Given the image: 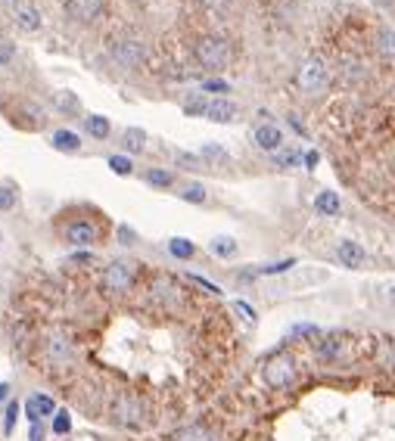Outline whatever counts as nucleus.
Masks as SVG:
<instances>
[{"label": "nucleus", "mask_w": 395, "mask_h": 441, "mask_svg": "<svg viewBox=\"0 0 395 441\" xmlns=\"http://www.w3.org/2000/svg\"><path fill=\"white\" fill-rule=\"evenodd\" d=\"M296 84H299V90L305 93V97H320V93L327 90V84H330V68H327V62L318 59V56L305 59L299 66V72H296Z\"/></svg>", "instance_id": "obj_1"}, {"label": "nucleus", "mask_w": 395, "mask_h": 441, "mask_svg": "<svg viewBox=\"0 0 395 441\" xmlns=\"http://www.w3.org/2000/svg\"><path fill=\"white\" fill-rule=\"evenodd\" d=\"M296 376H299L296 360L289 357V354H283V351L271 354V357L264 360V366H262V379H264L268 389H289V385L296 382Z\"/></svg>", "instance_id": "obj_2"}, {"label": "nucleus", "mask_w": 395, "mask_h": 441, "mask_svg": "<svg viewBox=\"0 0 395 441\" xmlns=\"http://www.w3.org/2000/svg\"><path fill=\"white\" fill-rule=\"evenodd\" d=\"M196 62L209 72H221L231 62V43L224 37H202L196 43Z\"/></svg>", "instance_id": "obj_3"}, {"label": "nucleus", "mask_w": 395, "mask_h": 441, "mask_svg": "<svg viewBox=\"0 0 395 441\" xmlns=\"http://www.w3.org/2000/svg\"><path fill=\"white\" fill-rule=\"evenodd\" d=\"M131 283H134L131 261H113V264H106V271H103V289L125 292V289H131Z\"/></svg>", "instance_id": "obj_4"}, {"label": "nucleus", "mask_w": 395, "mask_h": 441, "mask_svg": "<svg viewBox=\"0 0 395 441\" xmlns=\"http://www.w3.org/2000/svg\"><path fill=\"white\" fill-rule=\"evenodd\" d=\"M113 413H115V422H119V426L137 429L140 422H144V404H140L134 395H122L119 401H115Z\"/></svg>", "instance_id": "obj_5"}, {"label": "nucleus", "mask_w": 395, "mask_h": 441, "mask_svg": "<svg viewBox=\"0 0 395 441\" xmlns=\"http://www.w3.org/2000/svg\"><path fill=\"white\" fill-rule=\"evenodd\" d=\"M144 56H146L144 43H140V41H131V37H125V41H119V43L113 47V59L119 62L122 68H137L140 62H144Z\"/></svg>", "instance_id": "obj_6"}, {"label": "nucleus", "mask_w": 395, "mask_h": 441, "mask_svg": "<svg viewBox=\"0 0 395 441\" xmlns=\"http://www.w3.org/2000/svg\"><path fill=\"white\" fill-rule=\"evenodd\" d=\"M336 261L343 267H364L367 264V252H364V246L358 239L343 236V239L336 242Z\"/></svg>", "instance_id": "obj_7"}, {"label": "nucleus", "mask_w": 395, "mask_h": 441, "mask_svg": "<svg viewBox=\"0 0 395 441\" xmlns=\"http://www.w3.org/2000/svg\"><path fill=\"white\" fill-rule=\"evenodd\" d=\"M252 140H256V146L264 149V153H280V146H283V130L277 128V124L264 121V124H258V128L252 130Z\"/></svg>", "instance_id": "obj_8"}, {"label": "nucleus", "mask_w": 395, "mask_h": 441, "mask_svg": "<svg viewBox=\"0 0 395 441\" xmlns=\"http://www.w3.org/2000/svg\"><path fill=\"white\" fill-rule=\"evenodd\" d=\"M237 103H231V99L224 97H215L209 99V109H206V118L209 121H218V124H231L233 118H237Z\"/></svg>", "instance_id": "obj_9"}, {"label": "nucleus", "mask_w": 395, "mask_h": 441, "mask_svg": "<svg viewBox=\"0 0 395 441\" xmlns=\"http://www.w3.org/2000/svg\"><path fill=\"white\" fill-rule=\"evenodd\" d=\"M100 10H103V0H66V12H69L72 19H78V22L97 19Z\"/></svg>", "instance_id": "obj_10"}, {"label": "nucleus", "mask_w": 395, "mask_h": 441, "mask_svg": "<svg viewBox=\"0 0 395 441\" xmlns=\"http://www.w3.org/2000/svg\"><path fill=\"white\" fill-rule=\"evenodd\" d=\"M26 413H28V420H32V422H41L44 416L57 413V404H53L50 395H32L26 401Z\"/></svg>", "instance_id": "obj_11"}, {"label": "nucleus", "mask_w": 395, "mask_h": 441, "mask_svg": "<svg viewBox=\"0 0 395 441\" xmlns=\"http://www.w3.org/2000/svg\"><path fill=\"white\" fill-rule=\"evenodd\" d=\"M66 239H69L72 246H90V242L97 239V227L90 221H75L66 227Z\"/></svg>", "instance_id": "obj_12"}, {"label": "nucleus", "mask_w": 395, "mask_h": 441, "mask_svg": "<svg viewBox=\"0 0 395 441\" xmlns=\"http://www.w3.org/2000/svg\"><path fill=\"white\" fill-rule=\"evenodd\" d=\"M314 211L324 217H336L339 211H343V199H339L336 190H320L318 196H314Z\"/></svg>", "instance_id": "obj_13"}, {"label": "nucleus", "mask_w": 395, "mask_h": 441, "mask_svg": "<svg viewBox=\"0 0 395 441\" xmlns=\"http://www.w3.org/2000/svg\"><path fill=\"white\" fill-rule=\"evenodd\" d=\"M13 22L19 25L22 31H38L41 28V12L26 0L22 6H16V10H13Z\"/></svg>", "instance_id": "obj_14"}, {"label": "nucleus", "mask_w": 395, "mask_h": 441, "mask_svg": "<svg viewBox=\"0 0 395 441\" xmlns=\"http://www.w3.org/2000/svg\"><path fill=\"white\" fill-rule=\"evenodd\" d=\"M175 441H218V435H215L209 426H202V422H190V426L177 429Z\"/></svg>", "instance_id": "obj_15"}, {"label": "nucleus", "mask_w": 395, "mask_h": 441, "mask_svg": "<svg viewBox=\"0 0 395 441\" xmlns=\"http://www.w3.org/2000/svg\"><path fill=\"white\" fill-rule=\"evenodd\" d=\"M376 53H380L383 59L395 62V25H383V28L376 31Z\"/></svg>", "instance_id": "obj_16"}, {"label": "nucleus", "mask_w": 395, "mask_h": 441, "mask_svg": "<svg viewBox=\"0 0 395 441\" xmlns=\"http://www.w3.org/2000/svg\"><path fill=\"white\" fill-rule=\"evenodd\" d=\"M50 143L59 153H78V149H81V137H78L75 130H57V134L50 137Z\"/></svg>", "instance_id": "obj_17"}, {"label": "nucleus", "mask_w": 395, "mask_h": 441, "mask_svg": "<svg viewBox=\"0 0 395 441\" xmlns=\"http://www.w3.org/2000/svg\"><path fill=\"white\" fill-rule=\"evenodd\" d=\"M153 295H156V302H162V304H175L177 302V286L171 283V280H156V283H153Z\"/></svg>", "instance_id": "obj_18"}, {"label": "nucleus", "mask_w": 395, "mask_h": 441, "mask_svg": "<svg viewBox=\"0 0 395 441\" xmlns=\"http://www.w3.org/2000/svg\"><path fill=\"white\" fill-rule=\"evenodd\" d=\"M200 159L202 161H218V165H231V155H227L224 146H218V143H206V146L200 149Z\"/></svg>", "instance_id": "obj_19"}, {"label": "nucleus", "mask_w": 395, "mask_h": 441, "mask_svg": "<svg viewBox=\"0 0 395 441\" xmlns=\"http://www.w3.org/2000/svg\"><path fill=\"white\" fill-rule=\"evenodd\" d=\"M84 128H88V134L94 137V140H106L109 137V118H103V115H88V121H84Z\"/></svg>", "instance_id": "obj_20"}, {"label": "nucleus", "mask_w": 395, "mask_h": 441, "mask_svg": "<svg viewBox=\"0 0 395 441\" xmlns=\"http://www.w3.org/2000/svg\"><path fill=\"white\" fill-rule=\"evenodd\" d=\"M209 248H212V255H218V258H231V255H237V239H233V236H215V239L209 242Z\"/></svg>", "instance_id": "obj_21"}, {"label": "nucleus", "mask_w": 395, "mask_h": 441, "mask_svg": "<svg viewBox=\"0 0 395 441\" xmlns=\"http://www.w3.org/2000/svg\"><path fill=\"white\" fill-rule=\"evenodd\" d=\"M168 252L181 261H190L196 255V246L190 239H184V236H175V239H168Z\"/></svg>", "instance_id": "obj_22"}, {"label": "nucleus", "mask_w": 395, "mask_h": 441, "mask_svg": "<svg viewBox=\"0 0 395 441\" xmlns=\"http://www.w3.org/2000/svg\"><path fill=\"white\" fill-rule=\"evenodd\" d=\"M122 143H125L128 153H140V149L146 146V134L140 128H128L125 134H122Z\"/></svg>", "instance_id": "obj_23"}, {"label": "nucleus", "mask_w": 395, "mask_h": 441, "mask_svg": "<svg viewBox=\"0 0 395 441\" xmlns=\"http://www.w3.org/2000/svg\"><path fill=\"white\" fill-rule=\"evenodd\" d=\"M144 177H146V184L159 186V190H168V186L175 184V174H171V171H162V168H150Z\"/></svg>", "instance_id": "obj_24"}, {"label": "nucleus", "mask_w": 395, "mask_h": 441, "mask_svg": "<svg viewBox=\"0 0 395 441\" xmlns=\"http://www.w3.org/2000/svg\"><path fill=\"white\" fill-rule=\"evenodd\" d=\"M50 357L53 360H69L72 357L69 339H63V335H53V339H50Z\"/></svg>", "instance_id": "obj_25"}, {"label": "nucleus", "mask_w": 395, "mask_h": 441, "mask_svg": "<svg viewBox=\"0 0 395 441\" xmlns=\"http://www.w3.org/2000/svg\"><path fill=\"white\" fill-rule=\"evenodd\" d=\"M181 199H184V202L202 205V202H206V186H202V184H187L181 190Z\"/></svg>", "instance_id": "obj_26"}, {"label": "nucleus", "mask_w": 395, "mask_h": 441, "mask_svg": "<svg viewBox=\"0 0 395 441\" xmlns=\"http://www.w3.org/2000/svg\"><path fill=\"white\" fill-rule=\"evenodd\" d=\"M57 109H59V112H69V115H75V112L81 109V103H78L75 93L63 90V93H57Z\"/></svg>", "instance_id": "obj_27"}, {"label": "nucleus", "mask_w": 395, "mask_h": 441, "mask_svg": "<svg viewBox=\"0 0 395 441\" xmlns=\"http://www.w3.org/2000/svg\"><path fill=\"white\" fill-rule=\"evenodd\" d=\"M206 109H209V99L202 97V93H196V97H190L187 103H184V112H187V115H202V118H206Z\"/></svg>", "instance_id": "obj_28"}, {"label": "nucleus", "mask_w": 395, "mask_h": 441, "mask_svg": "<svg viewBox=\"0 0 395 441\" xmlns=\"http://www.w3.org/2000/svg\"><path fill=\"white\" fill-rule=\"evenodd\" d=\"M19 413H22L19 401H10L7 413H3V432H7V435H13V426H16V420H19Z\"/></svg>", "instance_id": "obj_29"}, {"label": "nucleus", "mask_w": 395, "mask_h": 441, "mask_svg": "<svg viewBox=\"0 0 395 441\" xmlns=\"http://www.w3.org/2000/svg\"><path fill=\"white\" fill-rule=\"evenodd\" d=\"M202 90L215 93V97H224V93L231 90V84H227V81H221V78H209V81H202Z\"/></svg>", "instance_id": "obj_30"}, {"label": "nucleus", "mask_w": 395, "mask_h": 441, "mask_svg": "<svg viewBox=\"0 0 395 441\" xmlns=\"http://www.w3.org/2000/svg\"><path fill=\"white\" fill-rule=\"evenodd\" d=\"M109 168H113L115 174H131L134 171V165H131L128 155H109Z\"/></svg>", "instance_id": "obj_31"}, {"label": "nucleus", "mask_w": 395, "mask_h": 441, "mask_svg": "<svg viewBox=\"0 0 395 441\" xmlns=\"http://www.w3.org/2000/svg\"><path fill=\"white\" fill-rule=\"evenodd\" d=\"M69 429H72V416L66 413V410H57V416H53V432L69 435Z\"/></svg>", "instance_id": "obj_32"}, {"label": "nucleus", "mask_w": 395, "mask_h": 441, "mask_svg": "<svg viewBox=\"0 0 395 441\" xmlns=\"http://www.w3.org/2000/svg\"><path fill=\"white\" fill-rule=\"evenodd\" d=\"M296 261L293 258H283V261H274V264H264V267H258L256 273H264V277H268V273H283V271H289V267H293Z\"/></svg>", "instance_id": "obj_33"}, {"label": "nucleus", "mask_w": 395, "mask_h": 441, "mask_svg": "<svg viewBox=\"0 0 395 441\" xmlns=\"http://www.w3.org/2000/svg\"><path fill=\"white\" fill-rule=\"evenodd\" d=\"M13 205H16V190L10 184H3V186H0V211L13 208Z\"/></svg>", "instance_id": "obj_34"}, {"label": "nucleus", "mask_w": 395, "mask_h": 441, "mask_svg": "<svg viewBox=\"0 0 395 441\" xmlns=\"http://www.w3.org/2000/svg\"><path fill=\"white\" fill-rule=\"evenodd\" d=\"M177 165H181V168H200L202 159H200V155H193V153H177Z\"/></svg>", "instance_id": "obj_35"}, {"label": "nucleus", "mask_w": 395, "mask_h": 441, "mask_svg": "<svg viewBox=\"0 0 395 441\" xmlns=\"http://www.w3.org/2000/svg\"><path fill=\"white\" fill-rule=\"evenodd\" d=\"M233 311H237V314L243 317L246 323H256V311H252V308H249V304H246V302H233Z\"/></svg>", "instance_id": "obj_36"}, {"label": "nucleus", "mask_w": 395, "mask_h": 441, "mask_svg": "<svg viewBox=\"0 0 395 441\" xmlns=\"http://www.w3.org/2000/svg\"><path fill=\"white\" fill-rule=\"evenodd\" d=\"M134 239H137V233H134L128 224H122V227H119V242H122V246H134Z\"/></svg>", "instance_id": "obj_37"}, {"label": "nucleus", "mask_w": 395, "mask_h": 441, "mask_svg": "<svg viewBox=\"0 0 395 441\" xmlns=\"http://www.w3.org/2000/svg\"><path fill=\"white\" fill-rule=\"evenodd\" d=\"M13 56H16V47H13V43L0 41V62L7 66V62H13Z\"/></svg>", "instance_id": "obj_38"}, {"label": "nucleus", "mask_w": 395, "mask_h": 441, "mask_svg": "<svg viewBox=\"0 0 395 441\" xmlns=\"http://www.w3.org/2000/svg\"><path fill=\"white\" fill-rule=\"evenodd\" d=\"M190 280H193L196 286H202V289H206V292H212V295H221V289H218V286H215V283H209V280L196 277V273H193V277H190Z\"/></svg>", "instance_id": "obj_39"}, {"label": "nucleus", "mask_w": 395, "mask_h": 441, "mask_svg": "<svg viewBox=\"0 0 395 441\" xmlns=\"http://www.w3.org/2000/svg\"><path fill=\"white\" fill-rule=\"evenodd\" d=\"M277 161H280V165H293V161H299V155L296 153H277Z\"/></svg>", "instance_id": "obj_40"}, {"label": "nucleus", "mask_w": 395, "mask_h": 441, "mask_svg": "<svg viewBox=\"0 0 395 441\" xmlns=\"http://www.w3.org/2000/svg\"><path fill=\"white\" fill-rule=\"evenodd\" d=\"M28 441H44V426L41 422H32V438Z\"/></svg>", "instance_id": "obj_41"}, {"label": "nucleus", "mask_w": 395, "mask_h": 441, "mask_svg": "<svg viewBox=\"0 0 395 441\" xmlns=\"http://www.w3.org/2000/svg\"><path fill=\"white\" fill-rule=\"evenodd\" d=\"M72 261H75V264H88L90 255H88V252H78V255H72Z\"/></svg>", "instance_id": "obj_42"}, {"label": "nucleus", "mask_w": 395, "mask_h": 441, "mask_svg": "<svg viewBox=\"0 0 395 441\" xmlns=\"http://www.w3.org/2000/svg\"><path fill=\"white\" fill-rule=\"evenodd\" d=\"M305 165H308V168L318 165V153H305Z\"/></svg>", "instance_id": "obj_43"}, {"label": "nucleus", "mask_w": 395, "mask_h": 441, "mask_svg": "<svg viewBox=\"0 0 395 441\" xmlns=\"http://www.w3.org/2000/svg\"><path fill=\"white\" fill-rule=\"evenodd\" d=\"M374 3L380 6V10H392V6H395V0H374Z\"/></svg>", "instance_id": "obj_44"}, {"label": "nucleus", "mask_w": 395, "mask_h": 441, "mask_svg": "<svg viewBox=\"0 0 395 441\" xmlns=\"http://www.w3.org/2000/svg\"><path fill=\"white\" fill-rule=\"evenodd\" d=\"M7 395H10V385L0 382V401H7Z\"/></svg>", "instance_id": "obj_45"}, {"label": "nucleus", "mask_w": 395, "mask_h": 441, "mask_svg": "<svg viewBox=\"0 0 395 441\" xmlns=\"http://www.w3.org/2000/svg\"><path fill=\"white\" fill-rule=\"evenodd\" d=\"M3 3H7L10 10H16V6H22V3H26V0H3Z\"/></svg>", "instance_id": "obj_46"}]
</instances>
